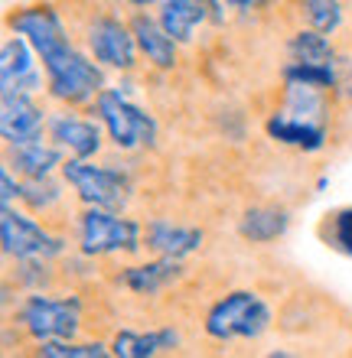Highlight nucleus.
<instances>
[{
  "instance_id": "obj_1",
  "label": "nucleus",
  "mask_w": 352,
  "mask_h": 358,
  "mask_svg": "<svg viewBox=\"0 0 352 358\" xmlns=\"http://www.w3.org/2000/svg\"><path fill=\"white\" fill-rule=\"evenodd\" d=\"M43 72H46V94L62 108H88L108 88L105 69L76 43H66L43 56Z\"/></svg>"
},
{
  "instance_id": "obj_2",
  "label": "nucleus",
  "mask_w": 352,
  "mask_h": 358,
  "mask_svg": "<svg viewBox=\"0 0 352 358\" xmlns=\"http://www.w3.org/2000/svg\"><path fill=\"white\" fill-rule=\"evenodd\" d=\"M274 313L255 290H232L209 306L202 329L216 342H251L271 329Z\"/></svg>"
},
{
  "instance_id": "obj_3",
  "label": "nucleus",
  "mask_w": 352,
  "mask_h": 358,
  "mask_svg": "<svg viewBox=\"0 0 352 358\" xmlns=\"http://www.w3.org/2000/svg\"><path fill=\"white\" fill-rule=\"evenodd\" d=\"M143 248V225L121 215L118 208L85 206L78 215V251L85 257L137 255Z\"/></svg>"
},
{
  "instance_id": "obj_4",
  "label": "nucleus",
  "mask_w": 352,
  "mask_h": 358,
  "mask_svg": "<svg viewBox=\"0 0 352 358\" xmlns=\"http://www.w3.org/2000/svg\"><path fill=\"white\" fill-rule=\"evenodd\" d=\"M92 114L105 124L108 137L118 150H143L157 143V121L153 114L127 98L121 88H105L92 104Z\"/></svg>"
},
{
  "instance_id": "obj_5",
  "label": "nucleus",
  "mask_w": 352,
  "mask_h": 358,
  "mask_svg": "<svg viewBox=\"0 0 352 358\" xmlns=\"http://www.w3.org/2000/svg\"><path fill=\"white\" fill-rule=\"evenodd\" d=\"M82 36H85V52L101 69H111V72H134L137 69L141 49H137V39H134V29L127 20L115 17L108 10H95L85 20Z\"/></svg>"
},
{
  "instance_id": "obj_6",
  "label": "nucleus",
  "mask_w": 352,
  "mask_h": 358,
  "mask_svg": "<svg viewBox=\"0 0 352 358\" xmlns=\"http://www.w3.org/2000/svg\"><path fill=\"white\" fill-rule=\"evenodd\" d=\"M59 173H62L66 186L76 192L82 206H101V208H118L121 212L124 202L131 199V176L124 170L108 166V163L69 157Z\"/></svg>"
},
{
  "instance_id": "obj_7",
  "label": "nucleus",
  "mask_w": 352,
  "mask_h": 358,
  "mask_svg": "<svg viewBox=\"0 0 352 358\" xmlns=\"http://www.w3.org/2000/svg\"><path fill=\"white\" fill-rule=\"evenodd\" d=\"M17 322L27 329L33 342L52 339H76L82 329V300L78 296H46V293H29L20 303Z\"/></svg>"
},
{
  "instance_id": "obj_8",
  "label": "nucleus",
  "mask_w": 352,
  "mask_h": 358,
  "mask_svg": "<svg viewBox=\"0 0 352 358\" xmlns=\"http://www.w3.org/2000/svg\"><path fill=\"white\" fill-rule=\"evenodd\" d=\"M0 241L3 257L10 261H52L66 255L69 241L52 235L43 222L33 218V212H20L13 206H3L0 212Z\"/></svg>"
},
{
  "instance_id": "obj_9",
  "label": "nucleus",
  "mask_w": 352,
  "mask_h": 358,
  "mask_svg": "<svg viewBox=\"0 0 352 358\" xmlns=\"http://www.w3.org/2000/svg\"><path fill=\"white\" fill-rule=\"evenodd\" d=\"M7 29L10 33H20V36L27 39L29 46L36 49V56H49L52 49L66 46L72 43L69 39V27L62 13H59L49 0H39V3H27V7H13L7 13Z\"/></svg>"
},
{
  "instance_id": "obj_10",
  "label": "nucleus",
  "mask_w": 352,
  "mask_h": 358,
  "mask_svg": "<svg viewBox=\"0 0 352 358\" xmlns=\"http://www.w3.org/2000/svg\"><path fill=\"white\" fill-rule=\"evenodd\" d=\"M36 49L29 46L20 33L3 36L0 46V94H39L46 92V72L36 66Z\"/></svg>"
},
{
  "instance_id": "obj_11",
  "label": "nucleus",
  "mask_w": 352,
  "mask_h": 358,
  "mask_svg": "<svg viewBox=\"0 0 352 358\" xmlns=\"http://www.w3.org/2000/svg\"><path fill=\"white\" fill-rule=\"evenodd\" d=\"M49 127V111L36 101V94H0V137L3 147L43 141Z\"/></svg>"
},
{
  "instance_id": "obj_12",
  "label": "nucleus",
  "mask_w": 352,
  "mask_h": 358,
  "mask_svg": "<svg viewBox=\"0 0 352 358\" xmlns=\"http://www.w3.org/2000/svg\"><path fill=\"white\" fill-rule=\"evenodd\" d=\"M46 137L52 143H59L69 157H78V160H95V153L101 150V121H92V117H82L76 108H62V111L49 114V127Z\"/></svg>"
},
{
  "instance_id": "obj_13",
  "label": "nucleus",
  "mask_w": 352,
  "mask_h": 358,
  "mask_svg": "<svg viewBox=\"0 0 352 358\" xmlns=\"http://www.w3.org/2000/svg\"><path fill=\"white\" fill-rule=\"evenodd\" d=\"M127 23H131V29H134V39H137L141 56L147 59L153 69H160V72L176 69V62H180V43L163 29L160 20L147 17L143 10H134Z\"/></svg>"
},
{
  "instance_id": "obj_14",
  "label": "nucleus",
  "mask_w": 352,
  "mask_h": 358,
  "mask_svg": "<svg viewBox=\"0 0 352 358\" xmlns=\"http://www.w3.org/2000/svg\"><path fill=\"white\" fill-rule=\"evenodd\" d=\"M267 137L284 147H294V150H304V153H316L326 147V124L320 121H310V117H300V114H290V111H281L267 117Z\"/></svg>"
},
{
  "instance_id": "obj_15",
  "label": "nucleus",
  "mask_w": 352,
  "mask_h": 358,
  "mask_svg": "<svg viewBox=\"0 0 352 358\" xmlns=\"http://www.w3.org/2000/svg\"><path fill=\"white\" fill-rule=\"evenodd\" d=\"M202 241H206V235L199 228L176 225V222H167V218H153L143 228V245L160 257H180L183 261V257L196 255L202 248Z\"/></svg>"
},
{
  "instance_id": "obj_16",
  "label": "nucleus",
  "mask_w": 352,
  "mask_h": 358,
  "mask_svg": "<svg viewBox=\"0 0 352 358\" xmlns=\"http://www.w3.org/2000/svg\"><path fill=\"white\" fill-rule=\"evenodd\" d=\"M216 7H225L222 0H163L157 20L163 23V29L170 33L180 46H190L196 27H202L212 17Z\"/></svg>"
},
{
  "instance_id": "obj_17",
  "label": "nucleus",
  "mask_w": 352,
  "mask_h": 358,
  "mask_svg": "<svg viewBox=\"0 0 352 358\" xmlns=\"http://www.w3.org/2000/svg\"><path fill=\"white\" fill-rule=\"evenodd\" d=\"M183 273H186V267H183L180 257L157 255V261H150V264L124 267V271L118 273V283H121L124 290L137 293V296H157V293H163L167 287H173Z\"/></svg>"
},
{
  "instance_id": "obj_18",
  "label": "nucleus",
  "mask_w": 352,
  "mask_h": 358,
  "mask_svg": "<svg viewBox=\"0 0 352 358\" xmlns=\"http://www.w3.org/2000/svg\"><path fill=\"white\" fill-rule=\"evenodd\" d=\"M7 163L17 170V176L36 179V176H52L62 170L66 163V150L52 141H33L20 143V147H7Z\"/></svg>"
},
{
  "instance_id": "obj_19",
  "label": "nucleus",
  "mask_w": 352,
  "mask_h": 358,
  "mask_svg": "<svg viewBox=\"0 0 352 358\" xmlns=\"http://www.w3.org/2000/svg\"><path fill=\"white\" fill-rule=\"evenodd\" d=\"M180 345V332L167 326V329H150V332H137V329H121L111 339V355L118 358H153L160 352H173Z\"/></svg>"
},
{
  "instance_id": "obj_20",
  "label": "nucleus",
  "mask_w": 352,
  "mask_h": 358,
  "mask_svg": "<svg viewBox=\"0 0 352 358\" xmlns=\"http://www.w3.org/2000/svg\"><path fill=\"white\" fill-rule=\"evenodd\" d=\"M290 228V212L287 208H277V206H255L248 208L241 222H238V231L245 241L251 245H271L277 238L284 235Z\"/></svg>"
},
{
  "instance_id": "obj_21",
  "label": "nucleus",
  "mask_w": 352,
  "mask_h": 358,
  "mask_svg": "<svg viewBox=\"0 0 352 358\" xmlns=\"http://www.w3.org/2000/svg\"><path fill=\"white\" fill-rule=\"evenodd\" d=\"M287 56H290V62H300V66L339 72V59H336L333 43L320 29H300V33H294L290 43H287Z\"/></svg>"
},
{
  "instance_id": "obj_22",
  "label": "nucleus",
  "mask_w": 352,
  "mask_h": 358,
  "mask_svg": "<svg viewBox=\"0 0 352 358\" xmlns=\"http://www.w3.org/2000/svg\"><path fill=\"white\" fill-rule=\"evenodd\" d=\"M66 182V179H62ZM62 182H56L52 176H36V179H23V189H20V202L27 206V212L33 215H49L52 208L66 199L62 192Z\"/></svg>"
},
{
  "instance_id": "obj_23",
  "label": "nucleus",
  "mask_w": 352,
  "mask_h": 358,
  "mask_svg": "<svg viewBox=\"0 0 352 358\" xmlns=\"http://www.w3.org/2000/svg\"><path fill=\"white\" fill-rule=\"evenodd\" d=\"M320 238L326 241V248L352 257V206L326 212L323 222H320Z\"/></svg>"
},
{
  "instance_id": "obj_24",
  "label": "nucleus",
  "mask_w": 352,
  "mask_h": 358,
  "mask_svg": "<svg viewBox=\"0 0 352 358\" xmlns=\"http://www.w3.org/2000/svg\"><path fill=\"white\" fill-rule=\"evenodd\" d=\"M300 17L307 20L310 29H320L326 36H333L343 27V3L339 0H300Z\"/></svg>"
},
{
  "instance_id": "obj_25",
  "label": "nucleus",
  "mask_w": 352,
  "mask_h": 358,
  "mask_svg": "<svg viewBox=\"0 0 352 358\" xmlns=\"http://www.w3.org/2000/svg\"><path fill=\"white\" fill-rule=\"evenodd\" d=\"M111 345L101 342H76V339H52L39 342V355L46 358H105Z\"/></svg>"
},
{
  "instance_id": "obj_26",
  "label": "nucleus",
  "mask_w": 352,
  "mask_h": 358,
  "mask_svg": "<svg viewBox=\"0 0 352 358\" xmlns=\"http://www.w3.org/2000/svg\"><path fill=\"white\" fill-rule=\"evenodd\" d=\"M0 199H3V206H13V202H20V189H23V176L13 179V166L10 163H3V170H0Z\"/></svg>"
},
{
  "instance_id": "obj_27",
  "label": "nucleus",
  "mask_w": 352,
  "mask_h": 358,
  "mask_svg": "<svg viewBox=\"0 0 352 358\" xmlns=\"http://www.w3.org/2000/svg\"><path fill=\"white\" fill-rule=\"evenodd\" d=\"M225 7H232V10H251V7H258L261 0H222Z\"/></svg>"
},
{
  "instance_id": "obj_28",
  "label": "nucleus",
  "mask_w": 352,
  "mask_h": 358,
  "mask_svg": "<svg viewBox=\"0 0 352 358\" xmlns=\"http://www.w3.org/2000/svg\"><path fill=\"white\" fill-rule=\"evenodd\" d=\"M127 7H134V10H147V7H160L163 0H124Z\"/></svg>"
}]
</instances>
